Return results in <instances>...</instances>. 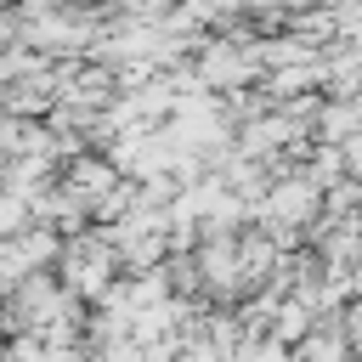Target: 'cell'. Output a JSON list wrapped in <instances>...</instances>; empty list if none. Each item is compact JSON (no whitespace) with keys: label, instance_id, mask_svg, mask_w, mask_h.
<instances>
[{"label":"cell","instance_id":"6da1fadb","mask_svg":"<svg viewBox=\"0 0 362 362\" xmlns=\"http://www.w3.org/2000/svg\"><path fill=\"white\" fill-rule=\"evenodd\" d=\"M107 266H113V255H107L102 238H96V243L79 238V243L68 249V283H74V288H90V294H96V288L107 283Z\"/></svg>","mask_w":362,"mask_h":362}]
</instances>
